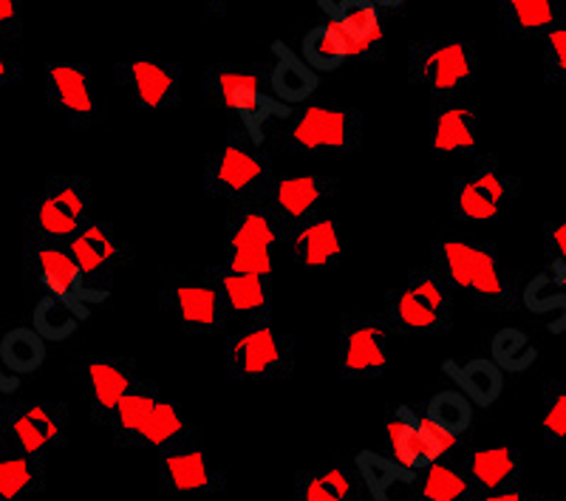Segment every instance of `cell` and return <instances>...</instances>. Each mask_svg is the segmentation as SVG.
<instances>
[{
  "instance_id": "cell-8",
  "label": "cell",
  "mask_w": 566,
  "mask_h": 501,
  "mask_svg": "<svg viewBox=\"0 0 566 501\" xmlns=\"http://www.w3.org/2000/svg\"><path fill=\"white\" fill-rule=\"evenodd\" d=\"M476 77V45L470 40H417L408 58V80L431 91L433 100H453Z\"/></svg>"
},
{
  "instance_id": "cell-5",
  "label": "cell",
  "mask_w": 566,
  "mask_h": 501,
  "mask_svg": "<svg viewBox=\"0 0 566 501\" xmlns=\"http://www.w3.org/2000/svg\"><path fill=\"white\" fill-rule=\"evenodd\" d=\"M91 221V181L85 176H49L27 201L29 238L69 244Z\"/></svg>"
},
{
  "instance_id": "cell-7",
  "label": "cell",
  "mask_w": 566,
  "mask_h": 501,
  "mask_svg": "<svg viewBox=\"0 0 566 501\" xmlns=\"http://www.w3.org/2000/svg\"><path fill=\"white\" fill-rule=\"evenodd\" d=\"M270 179L272 159L247 136L227 142L207 156L205 190L212 199L227 201L230 207L258 199Z\"/></svg>"
},
{
  "instance_id": "cell-44",
  "label": "cell",
  "mask_w": 566,
  "mask_h": 501,
  "mask_svg": "<svg viewBox=\"0 0 566 501\" xmlns=\"http://www.w3.org/2000/svg\"><path fill=\"white\" fill-rule=\"evenodd\" d=\"M227 270L272 281V250H227Z\"/></svg>"
},
{
  "instance_id": "cell-43",
  "label": "cell",
  "mask_w": 566,
  "mask_h": 501,
  "mask_svg": "<svg viewBox=\"0 0 566 501\" xmlns=\"http://www.w3.org/2000/svg\"><path fill=\"white\" fill-rule=\"evenodd\" d=\"M544 83L566 88V18L560 14L544 32Z\"/></svg>"
},
{
  "instance_id": "cell-4",
  "label": "cell",
  "mask_w": 566,
  "mask_h": 501,
  "mask_svg": "<svg viewBox=\"0 0 566 501\" xmlns=\"http://www.w3.org/2000/svg\"><path fill=\"white\" fill-rule=\"evenodd\" d=\"M227 377L235 383H286L295 377V337L275 323H250L227 341Z\"/></svg>"
},
{
  "instance_id": "cell-33",
  "label": "cell",
  "mask_w": 566,
  "mask_h": 501,
  "mask_svg": "<svg viewBox=\"0 0 566 501\" xmlns=\"http://www.w3.org/2000/svg\"><path fill=\"white\" fill-rule=\"evenodd\" d=\"M444 374L457 383L459 392L476 408H490L504 394V372L490 357H476V361L464 363V366L448 361L444 363Z\"/></svg>"
},
{
  "instance_id": "cell-26",
  "label": "cell",
  "mask_w": 566,
  "mask_h": 501,
  "mask_svg": "<svg viewBox=\"0 0 566 501\" xmlns=\"http://www.w3.org/2000/svg\"><path fill=\"white\" fill-rule=\"evenodd\" d=\"M275 63L266 71V83H270V94L283 105H301L312 97L321 85L317 71L306 65L301 54H295L290 45L275 43Z\"/></svg>"
},
{
  "instance_id": "cell-35",
  "label": "cell",
  "mask_w": 566,
  "mask_h": 501,
  "mask_svg": "<svg viewBox=\"0 0 566 501\" xmlns=\"http://www.w3.org/2000/svg\"><path fill=\"white\" fill-rule=\"evenodd\" d=\"M301 58L306 60V65L315 71H337L348 60V45L343 40L340 29L332 23V20H323V23H315L310 32L303 34L301 43Z\"/></svg>"
},
{
  "instance_id": "cell-11",
  "label": "cell",
  "mask_w": 566,
  "mask_h": 501,
  "mask_svg": "<svg viewBox=\"0 0 566 501\" xmlns=\"http://www.w3.org/2000/svg\"><path fill=\"white\" fill-rule=\"evenodd\" d=\"M363 139V116L357 108H306L283 134V145L295 154H354Z\"/></svg>"
},
{
  "instance_id": "cell-48",
  "label": "cell",
  "mask_w": 566,
  "mask_h": 501,
  "mask_svg": "<svg viewBox=\"0 0 566 501\" xmlns=\"http://www.w3.org/2000/svg\"><path fill=\"white\" fill-rule=\"evenodd\" d=\"M470 501H547V493H530V490H522V484H518V488L473 495Z\"/></svg>"
},
{
  "instance_id": "cell-34",
  "label": "cell",
  "mask_w": 566,
  "mask_h": 501,
  "mask_svg": "<svg viewBox=\"0 0 566 501\" xmlns=\"http://www.w3.org/2000/svg\"><path fill=\"white\" fill-rule=\"evenodd\" d=\"M354 468H357L363 484H366V493L371 495L374 501L391 499V490L397 488V484L411 488L413 476H417L413 470L394 462L391 457H382V453H374V450H360V453L354 457Z\"/></svg>"
},
{
  "instance_id": "cell-14",
  "label": "cell",
  "mask_w": 566,
  "mask_h": 501,
  "mask_svg": "<svg viewBox=\"0 0 566 501\" xmlns=\"http://www.w3.org/2000/svg\"><path fill=\"white\" fill-rule=\"evenodd\" d=\"M224 488L227 473L207 459L199 428L159 450L161 493H221Z\"/></svg>"
},
{
  "instance_id": "cell-52",
  "label": "cell",
  "mask_w": 566,
  "mask_h": 501,
  "mask_svg": "<svg viewBox=\"0 0 566 501\" xmlns=\"http://www.w3.org/2000/svg\"><path fill=\"white\" fill-rule=\"evenodd\" d=\"M555 278H558V281H560V286H564V290H566V270H560L558 275H555Z\"/></svg>"
},
{
  "instance_id": "cell-12",
  "label": "cell",
  "mask_w": 566,
  "mask_h": 501,
  "mask_svg": "<svg viewBox=\"0 0 566 501\" xmlns=\"http://www.w3.org/2000/svg\"><path fill=\"white\" fill-rule=\"evenodd\" d=\"M391 326L380 312H348L340 321V377L368 383L386 374Z\"/></svg>"
},
{
  "instance_id": "cell-16",
  "label": "cell",
  "mask_w": 566,
  "mask_h": 501,
  "mask_svg": "<svg viewBox=\"0 0 566 501\" xmlns=\"http://www.w3.org/2000/svg\"><path fill=\"white\" fill-rule=\"evenodd\" d=\"M69 252L94 290L108 292L130 258V247L111 221H88L77 236L69 238Z\"/></svg>"
},
{
  "instance_id": "cell-19",
  "label": "cell",
  "mask_w": 566,
  "mask_h": 501,
  "mask_svg": "<svg viewBox=\"0 0 566 501\" xmlns=\"http://www.w3.org/2000/svg\"><path fill=\"white\" fill-rule=\"evenodd\" d=\"M323 12L340 29L348 60H380L386 45L382 9L374 0H321Z\"/></svg>"
},
{
  "instance_id": "cell-27",
  "label": "cell",
  "mask_w": 566,
  "mask_h": 501,
  "mask_svg": "<svg viewBox=\"0 0 566 501\" xmlns=\"http://www.w3.org/2000/svg\"><path fill=\"white\" fill-rule=\"evenodd\" d=\"M431 148L437 154H470L476 148V111L453 100H433Z\"/></svg>"
},
{
  "instance_id": "cell-20",
  "label": "cell",
  "mask_w": 566,
  "mask_h": 501,
  "mask_svg": "<svg viewBox=\"0 0 566 501\" xmlns=\"http://www.w3.org/2000/svg\"><path fill=\"white\" fill-rule=\"evenodd\" d=\"M210 281L216 283L221 301H224L227 315L244 317L250 323H266L275 315V298H272V283L266 278L241 275V272L227 270L224 264L207 270Z\"/></svg>"
},
{
  "instance_id": "cell-10",
  "label": "cell",
  "mask_w": 566,
  "mask_h": 501,
  "mask_svg": "<svg viewBox=\"0 0 566 501\" xmlns=\"http://www.w3.org/2000/svg\"><path fill=\"white\" fill-rule=\"evenodd\" d=\"M518 194V179L493 156H479L470 170L453 181V216L462 225H488L504 212Z\"/></svg>"
},
{
  "instance_id": "cell-31",
  "label": "cell",
  "mask_w": 566,
  "mask_h": 501,
  "mask_svg": "<svg viewBox=\"0 0 566 501\" xmlns=\"http://www.w3.org/2000/svg\"><path fill=\"white\" fill-rule=\"evenodd\" d=\"M45 459L0 445V501H34L45 490Z\"/></svg>"
},
{
  "instance_id": "cell-9",
  "label": "cell",
  "mask_w": 566,
  "mask_h": 501,
  "mask_svg": "<svg viewBox=\"0 0 566 501\" xmlns=\"http://www.w3.org/2000/svg\"><path fill=\"white\" fill-rule=\"evenodd\" d=\"M71 414L65 403H18L0 414V445L45 459L69 445Z\"/></svg>"
},
{
  "instance_id": "cell-42",
  "label": "cell",
  "mask_w": 566,
  "mask_h": 501,
  "mask_svg": "<svg viewBox=\"0 0 566 501\" xmlns=\"http://www.w3.org/2000/svg\"><path fill=\"white\" fill-rule=\"evenodd\" d=\"M522 298H524V303L533 309L535 315H553V312H558L560 315L558 332H564L566 328V290L560 286L558 278L549 275V272H544V275H538L533 283H530Z\"/></svg>"
},
{
  "instance_id": "cell-2",
  "label": "cell",
  "mask_w": 566,
  "mask_h": 501,
  "mask_svg": "<svg viewBox=\"0 0 566 501\" xmlns=\"http://www.w3.org/2000/svg\"><path fill=\"white\" fill-rule=\"evenodd\" d=\"M433 264L451 281L453 290L473 292L482 309H493V312L518 309L522 292H518L515 275H510L507 267L502 264L495 247L444 238L433 247Z\"/></svg>"
},
{
  "instance_id": "cell-53",
  "label": "cell",
  "mask_w": 566,
  "mask_h": 501,
  "mask_svg": "<svg viewBox=\"0 0 566 501\" xmlns=\"http://www.w3.org/2000/svg\"><path fill=\"white\" fill-rule=\"evenodd\" d=\"M547 501H566V493H558V495H547Z\"/></svg>"
},
{
  "instance_id": "cell-39",
  "label": "cell",
  "mask_w": 566,
  "mask_h": 501,
  "mask_svg": "<svg viewBox=\"0 0 566 501\" xmlns=\"http://www.w3.org/2000/svg\"><path fill=\"white\" fill-rule=\"evenodd\" d=\"M490 361L502 368L504 374H522L530 372L538 361V348L530 341V334L524 328H499L490 341Z\"/></svg>"
},
{
  "instance_id": "cell-46",
  "label": "cell",
  "mask_w": 566,
  "mask_h": 501,
  "mask_svg": "<svg viewBox=\"0 0 566 501\" xmlns=\"http://www.w3.org/2000/svg\"><path fill=\"white\" fill-rule=\"evenodd\" d=\"M547 247H549V275H558L560 270H566V212L560 216L555 225H547Z\"/></svg>"
},
{
  "instance_id": "cell-36",
  "label": "cell",
  "mask_w": 566,
  "mask_h": 501,
  "mask_svg": "<svg viewBox=\"0 0 566 501\" xmlns=\"http://www.w3.org/2000/svg\"><path fill=\"white\" fill-rule=\"evenodd\" d=\"M45 354H49L45 352V341L32 326L12 328L0 341V363H3L7 372L18 374V377L40 372L45 363Z\"/></svg>"
},
{
  "instance_id": "cell-30",
  "label": "cell",
  "mask_w": 566,
  "mask_h": 501,
  "mask_svg": "<svg viewBox=\"0 0 566 501\" xmlns=\"http://www.w3.org/2000/svg\"><path fill=\"white\" fill-rule=\"evenodd\" d=\"M388 445H391V459L408 470H422L424 465L437 462L431 445L424 439L419 411L411 405H399L388 417Z\"/></svg>"
},
{
  "instance_id": "cell-1",
  "label": "cell",
  "mask_w": 566,
  "mask_h": 501,
  "mask_svg": "<svg viewBox=\"0 0 566 501\" xmlns=\"http://www.w3.org/2000/svg\"><path fill=\"white\" fill-rule=\"evenodd\" d=\"M453 292L437 264L413 267L388 292L382 315L399 337H439L453 328Z\"/></svg>"
},
{
  "instance_id": "cell-38",
  "label": "cell",
  "mask_w": 566,
  "mask_h": 501,
  "mask_svg": "<svg viewBox=\"0 0 566 501\" xmlns=\"http://www.w3.org/2000/svg\"><path fill=\"white\" fill-rule=\"evenodd\" d=\"M190 431H193V425H187L181 405L174 403V399H159L154 414H150L145 428H142L139 439H136V448L161 450L168 448V445L179 442Z\"/></svg>"
},
{
  "instance_id": "cell-6",
  "label": "cell",
  "mask_w": 566,
  "mask_h": 501,
  "mask_svg": "<svg viewBox=\"0 0 566 501\" xmlns=\"http://www.w3.org/2000/svg\"><path fill=\"white\" fill-rule=\"evenodd\" d=\"M27 278L40 295H52L63 301L65 306L80 317L88 321L91 309L108 298L105 290H94L80 272L77 261L71 258L69 247L54 244V241H40V238H27Z\"/></svg>"
},
{
  "instance_id": "cell-41",
  "label": "cell",
  "mask_w": 566,
  "mask_h": 501,
  "mask_svg": "<svg viewBox=\"0 0 566 501\" xmlns=\"http://www.w3.org/2000/svg\"><path fill=\"white\" fill-rule=\"evenodd\" d=\"M544 445L566 450V379H549L544 386Z\"/></svg>"
},
{
  "instance_id": "cell-47",
  "label": "cell",
  "mask_w": 566,
  "mask_h": 501,
  "mask_svg": "<svg viewBox=\"0 0 566 501\" xmlns=\"http://www.w3.org/2000/svg\"><path fill=\"white\" fill-rule=\"evenodd\" d=\"M23 14H27V0H0V34L20 38Z\"/></svg>"
},
{
  "instance_id": "cell-18",
  "label": "cell",
  "mask_w": 566,
  "mask_h": 501,
  "mask_svg": "<svg viewBox=\"0 0 566 501\" xmlns=\"http://www.w3.org/2000/svg\"><path fill=\"white\" fill-rule=\"evenodd\" d=\"M114 80L145 111H174L181 105L179 63H159V60L119 63L114 69Z\"/></svg>"
},
{
  "instance_id": "cell-40",
  "label": "cell",
  "mask_w": 566,
  "mask_h": 501,
  "mask_svg": "<svg viewBox=\"0 0 566 501\" xmlns=\"http://www.w3.org/2000/svg\"><path fill=\"white\" fill-rule=\"evenodd\" d=\"M32 328L45 343H65L80 328V317L52 295H40L32 309Z\"/></svg>"
},
{
  "instance_id": "cell-25",
  "label": "cell",
  "mask_w": 566,
  "mask_h": 501,
  "mask_svg": "<svg viewBox=\"0 0 566 501\" xmlns=\"http://www.w3.org/2000/svg\"><path fill=\"white\" fill-rule=\"evenodd\" d=\"M159 399L161 392L154 379L136 377L128 394L116 403L114 414H111L108 425H105V431H111V437H114V442L119 448H136V439H139L142 428H145V422L154 414Z\"/></svg>"
},
{
  "instance_id": "cell-37",
  "label": "cell",
  "mask_w": 566,
  "mask_h": 501,
  "mask_svg": "<svg viewBox=\"0 0 566 501\" xmlns=\"http://www.w3.org/2000/svg\"><path fill=\"white\" fill-rule=\"evenodd\" d=\"M419 414L428 422L437 425V428H442L448 434H457V437H468L470 428H473V403L459 388H444V392L433 394L419 408Z\"/></svg>"
},
{
  "instance_id": "cell-23",
  "label": "cell",
  "mask_w": 566,
  "mask_h": 501,
  "mask_svg": "<svg viewBox=\"0 0 566 501\" xmlns=\"http://www.w3.org/2000/svg\"><path fill=\"white\" fill-rule=\"evenodd\" d=\"M281 221L258 199L230 207L227 216V250H275L286 241Z\"/></svg>"
},
{
  "instance_id": "cell-17",
  "label": "cell",
  "mask_w": 566,
  "mask_h": 501,
  "mask_svg": "<svg viewBox=\"0 0 566 501\" xmlns=\"http://www.w3.org/2000/svg\"><path fill=\"white\" fill-rule=\"evenodd\" d=\"M337 179L332 176H272L258 201L283 225L286 236L303 221L315 219L321 207L335 196Z\"/></svg>"
},
{
  "instance_id": "cell-29",
  "label": "cell",
  "mask_w": 566,
  "mask_h": 501,
  "mask_svg": "<svg viewBox=\"0 0 566 501\" xmlns=\"http://www.w3.org/2000/svg\"><path fill=\"white\" fill-rule=\"evenodd\" d=\"M564 14V0H499V27L504 38H544Z\"/></svg>"
},
{
  "instance_id": "cell-50",
  "label": "cell",
  "mask_w": 566,
  "mask_h": 501,
  "mask_svg": "<svg viewBox=\"0 0 566 501\" xmlns=\"http://www.w3.org/2000/svg\"><path fill=\"white\" fill-rule=\"evenodd\" d=\"M201 7L207 9V14H224L232 3H239V0H199Z\"/></svg>"
},
{
  "instance_id": "cell-15",
  "label": "cell",
  "mask_w": 566,
  "mask_h": 501,
  "mask_svg": "<svg viewBox=\"0 0 566 501\" xmlns=\"http://www.w3.org/2000/svg\"><path fill=\"white\" fill-rule=\"evenodd\" d=\"M45 97L63 119L80 128H94L105 119V105L94 88L91 65L60 60L45 69Z\"/></svg>"
},
{
  "instance_id": "cell-51",
  "label": "cell",
  "mask_w": 566,
  "mask_h": 501,
  "mask_svg": "<svg viewBox=\"0 0 566 501\" xmlns=\"http://www.w3.org/2000/svg\"><path fill=\"white\" fill-rule=\"evenodd\" d=\"M374 3H377L380 9H397V7H402L406 0H374Z\"/></svg>"
},
{
  "instance_id": "cell-13",
  "label": "cell",
  "mask_w": 566,
  "mask_h": 501,
  "mask_svg": "<svg viewBox=\"0 0 566 501\" xmlns=\"http://www.w3.org/2000/svg\"><path fill=\"white\" fill-rule=\"evenodd\" d=\"M161 309L174 317L185 334L193 337H212L227 326L224 301H221L210 275L199 272L196 278L174 275L161 290Z\"/></svg>"
},
{
  "instance_id": "cell-24",
  "label": "cell",
  "mask_w": 566,
  "mask_h": 501,
  "mask_svg": "<svg viewBox=\"0 0 566 501\" xmlns=\"http://www.w3.org/2000/svg\"><path fill=\"white\" fill-rule=\"evenodd\" d=\"M462 468L473 495L495 493V490L522 484V453L515 448H507V445L468 450L462 457Z\"/></svg>"
},
{
  "instance_id": "cell-22",
  "label": "cell",
  "mask_w": 566,
  "mask_h": 501,
  "mask_svg": "<svg viewBox=\"0 0 566 501\" xmlns=\"http://www.w3.org/2000/svg\"><path fill=\"white\" fill-rule=\"evenodd\" d=\"M366 484L354 462H323L297 470L292 501H366Z\"/></svg>"
},
{
  "instance_id": "cell-28",
  "label": "cell",
  "mask_w": 566,
  "mask_h": 501,
  "mask_svg": "<svg viewBox=\"0 0 566 501\" xmlns=\"http://www.w3.org/2000/svg\"><path fill=\"white\" fill-rule=\"evenodd\" d=\"M292 255L301 267L310 270H323V267H337L343 258L340 230L332 219H310L290 232Z\"/></svg>"
},
{
  "instance_id": "cell-21",
  "label": "cell",
  "mask_w": 566,
  "mask_h": 501,
  "mask_svg": "<svg viewBox=\"0 0 566 501\" xmlns=\"http://www.w3.org/2000/svg\"><path fill=\"white\" fill-rule=\"evenodd\" d=\"M85 377H88L91 388V422L105 428L116 403L128 394V388L139 377L136 374V361L134 357H119V354L94 357L85 366Z\"/></svg>"
},
{
  "instance_id": "cell-49",
  "label": "cell",
  "mask_w": 566,
  "mask_h": 501,
  "mask_svg": "<svg viewBox=\"0 0 566 501\" xmlns=\"http://www.w3.org/2000/svg\"><path fill=\"white\" fill-rule=\"evenodd\" d=\"M20 388V377L18 374L7 372L3 363H0V394H14Z\"/></svg>"
},
{
  "instance_id": "cell-45",
  "label": "cell",
  "mask_w": 566,
  "mask_h": 501,
  "mask_svg": "<svg viewBox=\"0 0 566 501\" xmlns=\"http://www.w3.org/2000/svg\"><path fill=\"white\" fill-rule=\"evenodd\" d=\"M18 83H20L18 38L0 34V85H18Z\"/></svg>"
},
{
  "instance_id": "cell-3",
  "label": "cell",
  "mask_w": 566,
  "mask_h": 501,
  "mask_svg": "<svg viewBox=\"0 0 566 501\" xmlns=\"http://www.w3.org/2000/svg\"><path fill=\"white\" fill-rule=\"evenodd\" d=\"M205 91L210 105L239 119L241 136L261 145L264 123L270 116L286 119L290 105L277 103L270 94L264 65L216 63L205 71Z\"/></svg>"
},
{
  "instance_id": "cell-32",
  "label": "cell",
  "mask_w": 566,
  "mask_h": 501,
  "mask_svg": "<svg viewBox=\"0 0 566 501\" xmlns=\"http://www.w3.org/2000/svg\"><path fill=\"white\" fill-rule=\"evenodd\" d=\"M413 501H470L468 476H464L462 459H437L417 470L411 482Z\"/></svg>"
}]
</instances>
